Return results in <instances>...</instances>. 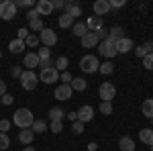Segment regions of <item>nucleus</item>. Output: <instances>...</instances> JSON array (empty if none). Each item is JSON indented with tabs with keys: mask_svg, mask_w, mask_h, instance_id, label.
I'll use <instances>...</instances> for the list:
<instances>
[{
	"mask_svg": "<svg viewBox=\"0 0 153 151\" xmlns=\"http://www.w3.org/2000/svg\"><path fill=\"white\" fill-rule=\"evenodd\" d=\"M53 8H65V2L63 0H53Z\"/></svg>",
	"mask_w": 153,
	"mask_h": 151,
	"instance_id": "51",
	"label": "nucleus"
},
{
	"mask_svg": "<svg viewBox=\"0 0 153 151\" xmlns=\"http://www.w3.org/2000/svg\"><path fill=\"white\" fill-rule=\"evenodd\" d=\"M37 55H39V59H41V61L51 59V49H49V47H43V49H39V53H37Z\"/></svg>",
	"mask_w": 153,
	"mask_h": 151,
	"instance_id": "35",
	"label": "nucleus"
},
{
	"mask_svg": "<svg viewBox=\"0 0 153 151\" xmlns=\"http://www.w3.org/2000/svg\"><path fill=\"white\" fill-rule=\"evenodd\" d=\"M141 112L143 116H147V118H153V98H147L141 106Z\"/></svg>",
	"mask_w": 153,
	"mask_h": 151,
	"instance_id": "22",
	"label": "nucleus"
},
{
	"mask_svg": "<svg viewBox=\"0 0 153 151\" xmlns=\"http://www.w3.org/2000/svg\"><path fill=\"white\" fill-rule=\"evenodd\" d=\"M16 35H19V39H21V41H25V39L31 35V33H29V29H19V33H16Z\"/></svg>",
	"mask_w": 153,
	"mask_h": 151,
	"instance_id": "46",
	"label": "nucleus"
},
{
	"mask_svg": "<svg viewBox=\"0 0 153 151\" xmlns=\"http://www.w3.org/2000/svg\"><path fill=\"white\" fill-rule=\"evenodd\" d=\"M143 68L149 70V71H153V53H147V55L143 57Z\"/></svg>",
	"mask_w": 153,
	"mask_h": 151,
	"instance_id": "32",
	"label": "nucleus"
},
{
	"mask_svg": "<svg viewBox=\"0 0 153 151\" xmlns=\"http://www.w3.org/2000/svg\"><path fill=\"white\" fill-rule=\"evenodd\" d=\"M71 31H74V35H76V37H80V39H82V37L88 33V27H86V23H74Z\"/></svg>",
	"mask_w": 153,
	"mask_h": 151,
	"instance_id": "25",
	"label": "nucleus"
},
{
	"mask_svg": "<svg viewBox=\"0 0 153 151\" xmlns=\"http://www.w3.org/2000/svg\"><path fill=\"white\" fill-rule=\"evenodd\" d=\"M59 27H61V29H68V27H74V19H71L70 14H65V12H63V14L59 16Z\"/></svg>",
	"mask_w": 153,
	"mask_h": 151,
	"instance_id": "30",
	"label": "nucleus"
},
{
	"mask_svg": "<svg viewBox=\"0 0 153 151\" xmlns=\"http://www.w3.org/2000/svg\"><path fill=\"white\" fill-rule=\"evenodd\" d=\"M29 27L33 29V31H43L45 29V25H43V19H35V21H31Z\"/></svg>",
	"mask_w": 153,
	"mask_h": 151,
	"instance_id": "33",
	"label": "nucleus"
},
{
	"mask_svg": "<svg viewBox=\"0 0 153 151\" xmlns=\"http://www.w3.org/2000/svg\"><path fill=\"white\" fill-rule=\"evenodd\" d=\"M108 10H110V2H108V0H96V2H94L96 16H104Z\"/></svg>",
	"mask_w": 153,
	"mask_h": 151,
	"instance_id": "13",
	"label": "nucleus"
},
{
	"mask_svg": "<svg viewBox=\"0 0 153 151\" xmlns=\"http://www.w3.org/2000/svg\"><path fill=\"white\" fill-rule=\"evenodd\" d=\"M39 68H41V70H45V68H53V61H51V59H45V61L39 63Z\"/></svg>",
	"mask_w": 153,
	"mask_h": 151,
	"instance_id": "48",
	"label": "nucleus"
},
{
	"mask_svg": "<svg viewBox=\"0 0 153 151\" xmlns=\"http://www.w3.org/2000/svg\"><path fill=\"white\" fill-rule=\"evenodd\" d=\"M151 151H153V145H151Z\"/></svg>",
	"mask_w": 153,
	"mask_h": 151,
	"instance_id": "58",
	"label": "nucleus"
},
{
	"mask_svg": "<svg viewBox=\"0 0 153 151\" xmlns=\"http://www.w3.org/2000/svg\"><path fill=\"white\" fill-rule=\"evenodd\" d=\"M96 37H98V41H100V39L104 41L106 37H108V29H104V27H102V29H98V31H96Z\"/></svg>",
	"mask_w": 153,
	"mask_h": 151,
	"instance_id": "41",
	"label": "nucleus"
},
{
	"mask_svg": "<svg viewBox=\"0 0 153 151\" xmlns=\"http://www.w3.org/2000/svg\"><path fill=\"white\" fill-rule=\"evenodd\" d=\"M71 86H65V84H61V86H57L55 88V92H53V96L57 98V100H70L71 98Z\"/></svg>",
	"mask_w": 153,
	"mask_h": 151,
	"instance_id": "11",
	"label": "nucleus"
},
{
	"mask_svg": "<svg viewBox=\"0 0 153 151\" xmlns=\"http://www.w3.org/2000/svg\"><path fill=\"white\" fill-rule=\"evenodd\" d=\"M63 12H65V14H70L71 19H76V16H82V6H80L78 2H68Z\"/></svg>",
	"mask_w": 153,
	"mask_h": 151,
	"instance_id": "14",
	"label": "nucleus"
},
{
	"mask_svg": "<svg viewBox=\"0 0 153 151\" xmlns=\"http://www.w3.org/2000/svg\"><path fill=\"white\" fill-rule=\"evenodd\" d=\"M63 116H65V112H63L59 106H55V108L49 110V121H63Z\"/></svg>",
	"mask_w": 153,
	"mask_h": 151,
	"instance_id": "29",
	"label": "nucleus"
},
{
	"mask_svg": "<svg viewBox=\"0 0 153 151\" xmlns=\"http://www.w3.org/2000/svg\"><path fill=\"white\" fill-rule=\"evenodd\" d=\"M70 86H71V90H78V92H82V90H86V86H88V82L84 80V78H74Z\"/></svg>",
	"mask_w": 153,
	"mask_h": 151,
	"instance_id": "26",
	"label": "nucleus"
},
{
	"mask_svg": "<svg viewBox=\"0 0 153 151\" xmlns=\"http://www.w3.org/2000/svg\"><path fill=\"white\" fill-rule=\"evenodd\" d=\"M98 55H102V57H114L117 55V43L114 41H110V39H104V41H100L98 43Z\"/></svg>",
	"mask_w": 153,
	"mask_h": 151,
	"instance_id": "5",
	"label": "nucleus"
},
{
	"mask_svg": "<svg viewBox=\"0 0 153 151\" xmlns=\"http://www.w3.org/2000/svg\"><path fill=\"white\" fill-rule=\"evenodd\" d=\"M39 80L45 82V84H53V82L59 80V71L55 70V65L53 68H45V70H41V74H39Z\"/></svg>",
	"mask_w": 153,
	"mask_h": 151,
	"instance_id": "8",
	"label": "nucleus"
},
{
	"mask_svg": "<svg viewBox=\"0 0 153 151\" xmlns=\"http://www.w3.org/2000/svg\"><path fill=\"white\" fill-rule=\"evenodd\" d=\"M98 68H100V61L96 55H84L80 59V70L86 74H94V71H98Z\"/></svg>",
	"mask_w": 153,
	"mask_h": 151,
	"instance_id": "3",
	"label": "nucleus"
},
{
	"mask_svg": "<svg viewBox=\"0 0 153 151\" xmlns=\"http://www.w3.org/2000/svg\"><path fill=\"white\" fill-rule=\"evenodd\" d=\"M25 41H21V39H14V41H10L8 43V49H10V53H23L25 49Z\"/></svg>",
	"mask_w": 153,
	"mask_h": 151,
	"instance_id": "23",
	"label": "nucleus"
},
{
	"mask_svg": "<svg viewBox=\"0 0 153 151\" xmlns=\"http://www.w3.org/2000/svg\"><path fill=\"white\" fill-rule=\"evenodd\" d=\"M23 151H35V147H25Z\"/></svg>",
	"mask_w": 153,
	"mask_h": 151,
	"instance_id": "55",
	"label": "nucleus"
},
{
	"mask_svg": "<svg viewBox=\"0 0 153 151\" xmlns=\"http://www.w3.org/2000/svg\"><path fill=\"white\" fill-rule=\"evenodd\" d=\"M143 49H145L147 53H153V41H147V43H143Z\"/></svg>",
	"mask_w": 153,
	"mask_h": 151,
	"instance_id": "49",
	"label": "nucleus"
},
{
	"mask_svg": "<svg viewBox=\"0 0 153 151\" xmlns=\"http://www.w3.org/2000/svg\"><path fill=\"white\" fill-rule=\"evenodd\" d=\"M12 100H14V96H10L8 92H6L4 96H2V98H0V102H2L4 106H10V104H12Z\"/></svg>",
	"mask_w": 153,
	"mask_h": 151,
	"instance_id": "40",
	"label": "nucleus"
},
{
	"mask_svg": "<svg viewBox=\"0 0 153 151\" xmlns=\"http://www.w3.org/2000/svg\"><path fill=\"white\" fill-rule=\"evenodd\" d=\"M10 76H12V78H19V80H21V76H23V70H21L19 65H14V68L10 70Z\"/></svg>",
	"mask_w": 153,
	"mask_h": 151,
	"instance_id": "44",
	"label": "nucleus"
},
{
	"mask_svg": "<svg viewBox=\"0 0 153 151\" xmlns=\"http://www.w3.org/2000/svg\"><path fill=\"white\" fill-rule=\"evenodd\" d=\"M86 27H88V31L90 33H96L98 29H102L104 25H102V16H90L88 21H86Z\"/></svg>",
	"mask_w": 153,
	"mask_h": 151,
	"instance_id": "15",
	"label": "nucleus"
},
{
	"mask_svg": "<svg viewBox=\"0 0 153 151\" xmlns=\"http://www.w3.org/2000/svg\"><path fill=\"white\" fill-rule=\"evenodd\" d=\"M98 71H100L102 76H110V74L114 71V63H112V61H104V63H100Z\"/></svg>",
	"mask_w": 153,
	"mask_h": 151,
	"instance_id": "28",
	"label": "nucleus"
},
{
	"mask_svg": "<svg viewBox=\"0 0 153 151\" xmlns=\"http://www.w3.org/2000/svg\"><path fill=\"white\" fill-rule=\"evenodd\" d=\"M14 16H16V4L12 0L0 2V19L2 21H12Z\"/></svg>",
	"mask_w": 153,
	"mask_h": 151,
	"instance_id": "4",
	"label": "nucleus"
},
{
	"mask_svg": "<svg viewBox=\"0 0 153 151\" xmlns=\"http://www.w3.org/2000/svg\"><path fill=\"white\" fill-rule=\"evenodd\" d=\"M10 129V121H6V118H2L0 121V133H6Z\"/></svg>",
	"mask_w": 153,
	"mask_h": 151,
	"instance_id": "42",
	"label": "nucleus"
},
{
	"mask_svg": "<svg viewBox=\"0 0 153 151\" xmlns=\"http://www.w3.org/2000/svg\"><path fill=\"white\" fill-rule=\"evenodd\" d=\"M139 139L145 145H153V129H141L139 131Z\"/></svg>",
	"mask_w": 153,
	"mask_h": 151,
	"instance_id": "20",
	"label": "nucleus"
},
{
	"mask_svg": "<svg viewBox=\"0 0 153 151\" xmlns=\"http://www.w3.org/2000/svg\"><path fill=\"white\" fill-rule=\"evenodd\" d=\"M118 149L120 151H135V141L131 139L129 135L120 137V141H118Z\"/></svg>",
	"mask_w": 153,
	"mask_h": 151,
	"instance_id": "19",
	"label": "nucleus"
},
{
	"mask_svg": "<svg viewBox=\"0 0 153 151\" xmlns=\"http://www.w3.org/2000/svg\"><path fill=\"white\" fill-rule=\"evenodd\" d=\"M39 41H41L45 47H51V45L57 43V35H55L53 29H47V27H45V29L41 31V35H39Z\"/></svg>",
	"mask_w": 153,
	"mask_h": 151,
	"instance_id": "7",
	"label": "nucleus"
},
{
	"mask_svg": "<svg viewBox=\"0 0 153 151\" xmlns=\"http://www.w3.org/2000/svg\"><path fill=\"white\" fill-rule=\"evenodd\" d=\"M37 43H39V37H37V35H33V33H31V35H29L27 39H25V45H27V47H35Z\"/></svg>",
	"mask_w": 153,
	"mask_h": 151,
	"instance_id": "37",
	"label": "nucleus"
},
{
	"mask_svg": "<svg viewBox=\"0 0 153 151\" xmlns=\"http://www.w3.org/2000/svg\"><path fill=\"white\" fill-rule=\"evenodd\" d=\"M10 147V139H8V135L6 133H0V151H6Z\"/></svg>",
	"mask_w": 153,
	"mask_h": 151,
	"instance_id": "31",
	"label": "nucleus"
},
{
	"mask_svg": "<svg viewBox=\"0 0 153 151\" xmlns=\"http://www.w3.org/2000/svg\"><path fill=\"white\" fill-rule=\"evenodd\" d=\"M131 49H133V41H131L129 37H123V39L117 41V53H127Z\"/></svg>",
	"mask_w": 153,
	"mask_h": 151,
	"instance_id": "16",
	"label": "nucleus"
},
{
	"mask_svg": "<svg viewBox=\"0 0 153 151\" xmlns=\"http://www.w3.org/2000/svg\"><path fill=\"white\" fill-rule=\"evenodd\" d=\"M151 125H153V118H151ZM151 129H153V127H151Z\"/></svg>",
	"mask_w": 153,
	"mask_h": 151,
	"instance_id": "57",
	"label": "nucleus"
},
{
	"mask_svg": "<svg viewBox=\"0 0 153 151\" xmlns=\"http://www.w3.org/2000/svg\"><path fill=\"white\" fill-rule=\"evenodd\" d=\"M65 116L70 118L71 123H76V121H78V112H68V115H65Z\"/></svg>",
	"mask_w": 153,
	"mask_h": 151,
	"instance_id": "52",
	"label": "nucleus"
},
{
	"mask_svg": "<svg viewBox=\"0 0 153 151\" xmlns=\"http://www.w3.org/2000/svg\"><path fill=\"white\" fill-rule=\"evenodd\" d=\"M12 123L19 129H31L35 118H33V112L29 108H16V112L12 115Z\"/></svg>",
	"mask_w": 153,
	"mask_h": 151,
	"instance_id": "1",
	"label": "nucleus"
},
{
	"mask_svg": "<svg viewBox=\"0 0 153 151\" xmlns=\"http://www.w3.org/2000/svg\"><path fill=\"white\" fill-rule=\"evenodd\" d=\"M53 65H55V70H63V71H68V65H70V59L65 57V55H59L57 59H55V63H53Z\"/></svg>",
	"mask_w": 153,
	"mask_h": 151,
	"instance_id": "27",
	"label": "nucleus"
},
{
	"mask_svg": "<svg viewBox=\"0 0 153 151\" xmlns=\"http://www.w3.org/2000/svg\"><path fill=\"white\" fill-rule=\"evenodd\" d=\"M4 94H6V84H4V82L0 80V98H2Z\"/></svg>",
	"mask_w": 153,
	"mask_h": 151,
	"instance_id": "53",
	"label": "nucleus"
},
{
	"mask_svg": "<svg viewBox=\"0 0 153 151\" xmlns=\"http://www.w3.org/2000/svg\"><path fill=\"white\" fill-rule=\"evenodd\" d=\"M39 63H41V59L37 53H27L23 57V65L27 70H35V68H39Z\"/></svg>",
	"mask_w": 153,
	"mask_h": 151,
	"instance_id": "12",
	"label": "nucleus"
},
{
	"mask_svg": "<svg viewBox=\"0 0 153 151\" xmlns=\"http://www.w3.org/2000/svg\"><path fill=\"white\" fill-rule=\"evenodd\" d=\"M35 139V133L31 131V129H21V133H19V141L23 143V145H31Z\"/></svg>",
	"mask_w": 153,
	"mask_h": 151,
	"instance_id": "17",
	"label": "nucleus"
},
{
	"mask_svg": "<svg viewBox=\"0 0 153 151\" xmlns=\"http://www.w3.org/2000/svg\"><path fill=\"white\" fill-rule=\"evenodd\" d=\"M98 110H100L102 115H110V112H112V102H102V104L98 106Z\"/></svg>",
	"mask_w": 153,
	"mask_h": 151,
	"instance_id": "36",
	"label": "nucleus"
},
{
	"mask_svg": "<svg viewBox=\"0 0 153 151\" xmlns=\"http://www.w3.org/2000/svg\"><path fill=\"white\" fill-rule=\"evenodd\" d=\"M123 33H125V31H123V27H112V29H110V31H108V37H106V39H110V41H114V43H117L118 39H123Z\"/></svg>",
	"mask_w": 153,
	"mask_h": 151,
	"instance_id": "21",
	"label": "nucleus"
},
{
	"mask_svg": "<svg viewBox=\"0 0 153 151\" xmlns=\"http://www.w3.org/2000/svg\"><path fill=\"white\" fill-rule=\"evenodd\" d=\"M49 131H51V133H61V131H63V123H61V121H51Z\"/></svg>",
	"mask_w": 153,
	"mask_h": 151,
	"instance_id": "34",
	"label": "nucleus"
},
{
	"mask_svg": "<svg viewBox=\"0 0 153 151\" xmlns=\"http://www.w3.org/2000/svg\"><path fill=\"white\" fill-rule=\"evenodd\" d=\"M82 45L86 47V49H92V47L98 45V37H96V33H86V35L82 37Z\"/></svg>",
	"mask_w": 153,
	"mask_h": 151,
	"instance_id": "18",
	"label": "nucleus"
},
{
	"mask_svg": "<svg viewBox=\"0 0 153 151\" xmlns=\"http://www.w3.org/2000/svg\"><path fill=\"white\" fill-rule=\"evenodd\" d=\"M31 131H33L35 135H39V133H45V131H47V121H43V118L35 121V123H33V127H31Z\"/></svg>",
	"mask_w": 153,
	"mask_h": 151,
	"instance_id": "24",
	"label": "nucleus"
},
{
	"mask_svg": "<svg viewBox=\"0 0 153 151\" xmlns=\"http://www.w3.org/2000/svg\"><path fill=\"white\" fill-rule=\"evenodd\" d=\"M37 84H39V78H37V74L33 70H25L23 76H21V86H23L25 90H35Z\"/></svg>",
	"mask_w": 153,
	"mask_h": 151,
	"instance_id": "6",
	"label": "nucleus"
},
{
	"mask_svg": "<svg viewBox=\"0 0 153 151\" xmlns=\"http://www.w3.org/2000/svg\"><path fill=\"white\" fill-rule=\"evenodd\" d=\"M125 0H110V8H123Z\"/></svg>",
	"mask_w": 153,
	"mask_h": 151,
	"instance_id": "47",
	"label": "nucleus"
},
{
	"mask_svg": "<svg viewBox=\"0 0 153 151\" xmlns=\"http://www.w3.org/2000/svg\"><path fill=\"white\" fill-rule=\"evenodd\" d=\"M0 59H2V51H0Z\"/></svg>",
	"mask_w": 153,
	"mask_h": 151,
	"instance_id": "56",
	"label": "nucleus"
},
{
	"mask_svg": "<svg viewBox=\"0 0 153 151\" xmlns=\"http://www.w3.org/2000/svg\"><path fill=\"white\" fill-rule=\"evenodd\" d=\"M14 4H16V8H19V6H27V8H31V6H33V2H31V0H16ZM33 8H35V6H33Z\"/></svg>",
	"mask_w": 153,
	"mask_h": 151,
	"instance_id": "45",
	"label": "nucleus"
},
{
	"mask_svg": "<svg viewBox=\"0 0 153 151\" xmlns=\"http://www.w3.org/2000/svg\"><path fill=\"white\" fill-rule=\"evenodd\" d=\"M71 131H74L76 135H82V133H84V123H80V121H76V123L71 125Z\"/></svg>",
	"mask_w": 153,
	"mask_h": 151,
	"instance_id": "39",
	"label": "nucleus"
},
{
	"mask_svg": "<svg viewBox=\"0 0 153 151\" xmlns=\"http://www.w3.org/2000/svg\"><path fill=\"white\" fill-rule=\"evenodd\" d=\"M35 10L39 12V16H49L53 12V2L51 0H39L35 4Z\"/></svg>",
	"mask_w": 153,
	"mask_h": 151,
	"instance_id": "9",
	"label": "nucleus"
},
{
	"mask_svg": "<svg viewBox=\"0 0 153 151\" xmlns=\"http://www.w3.org/2000/svg\"><path fill=\"white\" fill-rule=\"evenodd\" d=\"M135 53H137V57H145V55H147V51L143 49V45L137 47V49H135Z\"/></svg>",
	"mask_w": 153,
	"mask_h": 151,
	"instance_id": "50",
	"label": "nucleus"
},
{
	"mask_svg": "<svg viewBox=\"0 0 153 151\" xmlns=\"http://www.w3.org/2000/svg\"><path fill=\"white\" fill-rule=\"evenodd\" d=\"M92 118H94V108L90 104H84L82 108L78 110V121H80V123H90Z\"/></svg>",
	"mask_w": 153,
	"mask_h": 151,
	"instance_id": "10",
	"label": "nucleus"
},
{
	"mask_svg": "<svg viewBox=\"0 0 153 151\" xmlns=\"http://www.w3.org/2000/svg\"><path fill=\"white\" fill-rule=\"evenodd\" d=\"M88 149H90V151H96V143H90V145H88Z\"/></svg>",
	"mask_w": 153,
	"mask_h": 151,
	"instance_id": "54",
	"label": "nucleus"
},
{
	"mask_svg": "<svg viewBox=\"0 0 153 151\" xmlns=\"http://www.w3.org/2000/svg\"><path fill=\"white\" fill-rule=\"evenodd\" d=\"M98 94H100L102 102H112L114 96H117V86L112 82H102L100 88H98Z\"/></svg>",
	"mask_w": 153,
	"mask_h": 151,
	"instance_id": "2",
	"label": "nucleus"
},
{
	"mask_svg": "<svg viewBox=\"0 0 153 151\" xmlns=\"http://www.w3.org/2000/svg\"><path fill=\"white\" fill-rule=\"evenodd\" d=\"M27 19H29V23H31V21H35V19H41V16H39V12H37L35 8H31V10L27 12Z\"/></svg>",
	"mask_w": 153,
	"mask_h": 151,
	"instance_id": "43",
	"label": "nucleus"
},
{
	"mask_svg": "<svg viewBox=\"0 0 153 151\" xmlns=\"http://www.w3.org/2000/svg\"><path fill=\"white\" fill-rule=\"evenodd\" d=\"M59 80L63 82L65 86H70V84H71V80H74V76H71L70 71H63V74H59Z\"/></svg>",
	"mask_w": 153,
	"mask_h": 151,
	"instance_id": "38",
	"label": "nucleus"
}]
</instances>
